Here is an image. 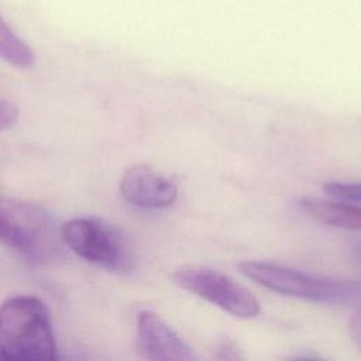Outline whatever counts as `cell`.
<instances>
[{
	"label": "cell",
	"instance_id": "obj_1",
	"mask_svg": "<svg viewBox=\"0 0 361 361\" xmlns=\"http://www.w3.org/2000/svg\"><path fill=\"white\" fill-rule=\"evenodd\" d=\"M0 355L14 361H52L56 343L47 306L35 296H11L0 305Z\"/></svg>",
	"mask_w": 361,
	"mask_h": 361
},
{
	"label": "cell",
	"instance_id": "obj_2",
	"mask_svg": "<svg viewBox=\"0 0 361 361\" xmlns=\"http://www.w3.org/2000/svg\"><path fill=\"white\" fill-rule=\"evenodd\" d=\"M240 272L255 283L281 295L317 303H347L361 300V283L317 276L267 261H244Z\"/></svg>",
	"mask_w": 361,
	"mask_h": 361
},
{
	"label": "cell",
	"instance_id": "obj_3",
	"mask_svg": "<svg viewBox=\"0 0 361 361\" xmlns=\"http://www.w3.org/2000/svg\"><path fill=\"white\" fill-rule=\"evenodd\" d=\"M61 238L80 258L110 271L133 268V254L113 226L94 217H76L61 227Z\"/></svg>",
	"mask_w": 361,
	"mask_h": 361
},
{
	"label": "cell",
	"instance_id": "obj_4",
	"mask_svg": "<svg viewBox=\"0 0 361 361\" xmlns=\"http://www.w3.org/2000/svg\"><path fill=\"white\" fill-rule=\"evenodd\" d=\"M179 288L200 296L228 314L237 317H255L261 305L250 289L227 275L206 267H183L171 275Z\"/></svg>",
	"mask_w": 361,
	"mask_h": 361
},
{
	"label": "cell",
	"instance_id": "obj_5",
	"mask_svg": "<svg viewBox=\"0 0 361 361\" xmlns=\"http://www.w3.org/2000/svg\"><path fill=\"white\" fill-rule=\"evenodd\" d=\"M51 217L27 202L0 200V241L25 255L47 254L54 244Z\"/></svg>",
	"mask_w": 361,
	"mask_h": 361
},
{
	"label": "cell",
	"instance_id": "obj_6",
	"mask_svg": "<svg viewBox=\"0 0 361 361\" xmlns=\"http://www.w3.org/2000/svg\"><path fill=\"white\" fill-rule=\"evenodd\" d=\"M138 353L154 361H195L193 348L157 313L142 310L137 317Z\"/></svg>",
	"mask_w": 361,
	"mask_h": 361
},
{
	"label": "cell",
	"instance_id": "obj_7",
	"mask_svg": "<svg viewBox=\"0 0 361 361\" xmlns=\"http://www.w3.org/2000/svg\"><path fill=\"white\" fill-rule=\"evenodd\" d=\"M121 196L142 209H164L178 197L176 185L147 165L128 168L120 180Z\"/></svg>",
	"mask_w": 361,
	"mask_h": 361
},
{
	"label": "cell",
	"instance_id": "obj_8",
	"mask_svg": "<svg viewBox=\"0 0 361 361\" xmlns=\"http://www.w3.org/2000/svg\"><path fill=\"white\" fill-rule=\"evenodd\" d=\"M303 210L316 221L345 230H361V207L338 199H302Z\"/></svg>",
	"mask_w": 361,
	"mask_h": 361
},
{
	"label": "cell",
	"instance_id": "obj_9",
	"mask_svg": "<svg viewBox=\"0 0 361 361\" xmlns=\"http://www.w3.org/2000/svg\"><path fill=\"white\" fill-rule=\"evenodd\" d=\"M0 58L17 68H30L35 58L31 48L0 17Z\"/></svg>",
	"mask_w": 361,
	"mask_h": 361
},
{
	"label": "cell",
	"instance_id": "obj_10",
	"mask_svg": "<svg viewBox=\"0 0 361 361\" xmlns=\"http://www.w3.org/2000/svg\"><path fill=\"white\" fill-rule=\"evenodd\" d=\"M323 189L334 199L361 203V182H329L323 185Z\"/></svg>",
	"mask_w": 361,
	"mask_h": 361
},
{
	"label": "cell",
	"instance_id": "obj_11",
	"mask_svg": "<svg viewBox=\"0 0 361 361\" xmlns=\"http://www.w3.org/2000/svg\"><path fill=\"white\" fill-rule=\"evenodd\" d=\"M18 120L17 107L8 100L0 97V131L11 128Z\"/></svg>",
	"mask_w": 361,
	"mask_h": 361
},
{
	"label": "cell",
	"instance_id": "obj_12",
	"mask_svg": "<svg viewBox=\"0 0 361 361\" xmlns=\"http://www.w3.org/2000/svg\"><path fill=\"white\" fill-rule=\"evenodd\" d=\"M216 357L221 360H240L241 354L233 341H223L219 345Z\"/></svg>",
	"mask_w": 361,
	"mask_h": 361
},
{
	"label": "cell",
	"instance_id": "obj_13",
	"mask_svg": "<svg viewBox=\"0 0 361 361\" xmlns=\"http://www.w3.org/2000/svg\"><path fill=\"white\" fill-rule=\"evenodd\" d=\"M350 330H351V336H353L354 341L361 348V305L358 306V309L354 312V314L351 317Z\"/></svg>",
	"mask_w": 361,
	"mask_h": 361
}]
</instances>
